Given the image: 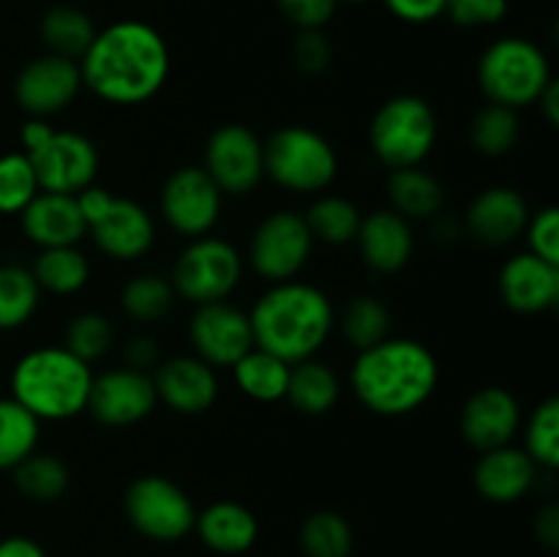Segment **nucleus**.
Here are the masks:
<instances>
[{"label": "nucleus", "instance_id": "obj_7", "mask_svg": "<svg viewBox=\"0 0 559 557\" xmlns=\"http://www.w3.org/2000/svg\"><path fill=\"white\" fill-rule=\"evenodd\" d=\"M374 156L385 167H420L437 142V115L420 96H396L377 109L369 129Z\"/></svg>", "mask_w": 559, "mask_h": 557}, {"label": "nucleus", "instance_id": "obj_14", "mask_svg": "<svg viewBox=\"0 0 559 557\" xmlns=\"http://www.w3.org/2000/svg\"><path fill=\"white\" fill-rule=\"evenodd\" d=\"M189 336L197 349V358H202L213 369L233 366L254 347L249 315L227 300L197 306L189 322Z\"/></svg>", "mask_w": 559, "mask_h": 557}, {"label": "nucleus", "instance_id": "obj_18", "mask_svg": "<svg viewBox=\"0 0 559 557\" xmlns=\"http://www.w3.org/2000/svg\"><path fill=\"white\" fill-rule=\"evenodd\" d=\"M153 386L156 396L180 415L207 413L218 396L216 371L197 355H175L164 360L153 377Z\"/></svg>", "mask_w": 559, "mask_h": 557}, {"label": "nucleus", "instance_id": "obj_38", "mask_svg": "<svg viewBox=\"0 0 559 557\" xmlns=\"http://www.w3.org/2000/svg\"><path fill=\"white\" fill-rule=\"evenodd\" d=\"M173 282H167L158 273H140L131 282H126L123 293H120V306L136 322L162 320L173 309Z\"/></svg>", "mask_w": 559, "mask_h": 557}, {"label": "nucleus", "instance_id": "obj_48", "mask_svg": "<svg viewBox=\"0 0 559 557\" xmlns=\"http://www.w3.org/2000/svg\"><path fill=\"white\" fill-rule=\"evenodd\" d=\"M156 360H158V349L151 336H136L126 344V364H129V369L145 371L147 366H153Z\"/></svg>", "mask_w": 559, "mask_h": 557}, {"label": "nucleus", "instance_id": "obj_32", "mask_svg": "<svg viewBox=\"0 0 559 557\" xmlns=\"http://www.w3.org/2000/svg\"><path fill=\"white\" fill-rule=\"evenodd\" d=\"M38 289L31 268L0 265V331H14L25 325L38 309Z\"/></svg>", "mask_w": 559, "mask_h": 557}, {"label": "nucleus", "instance_id": "obj_3", "mask_svg": "<svg viewBox=\"0 0 559 557\" xmlns=\"http://www.w3.org/2000/svg\"><path fill=\"white\" fill-rule=\"evenodd\" d=\"M254 347L289 366L309 360L333 331V304L322 289L304 282H278L249 315Z\"/></svg>", "mask_w": 559, "mask_h": 557}, {"label": "nucleus", "instance_id": "obj_49", "mask_svg": "<svg viewBox=\"0 0 559 557\" xmlns=\"http://www.w3.org/2000/svg\"><path fill=\"white\" fill-rule=\"evenodd\" d=\"M535 533H538V538L544 541L551 552L557 549L559 546V508L557 506H546L544 511L538 513Z\"/></svg>", "mask_w": 559, "mask_h": 557}, {"label": "nucleus", "instance_id": "obj_52", "mask_svg": "<svg viewBox=\"0 0 559 557\" xmlns=\"http://www.w3.org/2000/svg\"><path fill=\"white\" fill-rule=\"evenodd\" d=\"M347 3H366V0H347Z\"/></svg>", "mask_w": 559, "mask_h": 557}, {"label": "nucleus", "instance_id": "obj_24", "mask_svg": "<svg viewBox=\"0 0 559 557\" xmlns=\"http://www.w3.org/2000/svg\"><path fill=\"white\" fill-rule=\"evenodd\" d=\"M538 464L524 453V448H513L511 442L484 451L475 464V486L489 502H516L533 489Z\"/></svg>", "mask_w": 559, "mask_h": 557}, {"label": "nucleus", "instance_id": "obj_2", "mask_svg": "<svg viewBox=\"0 0 559 557\" xmlns=\"http://www.w3.org/2000/svg\"><path fill=\"white\" fill-rule=\"evenodd\" d=\"M440 382L435 353L415 339H382L360 349L349 371L358 402L374 415L399 418L431 399Z\"/></svg>", "mask_w": 559, "mask_h": 557}, {"label": "nucleus", "instance_id": "obj_47", "mask_svg": "<svg viewBox=\"0 0 559 557\" xmlns=\"http://www.w3.org/2000/svg\"><path fill=\"white\" fill-rule=\"evenodd\" d=\"M74 197H76V205H80L82 218H85V227L96 224L98 218L109 211V205H112L115 200V194H109V191L102 189V186H87V189H82L80 194Z\"/></svg>", "mask_w": 559, "mask_h": 557}, {"label": "nucleus", "instance_id": "obj_16", "mask_svg": "<svg viewBox=\"0 0 559 557\" xmlns=\"http://www.w3.org/2000/svg\"><path fill=\"white\" fill-rule=\"evenodd\" d=\"M82 87L80 63L60 55H41L20 71L14 82L16 104L31 118H49L76 98Z\"/></svg>", "mask_w": 559, "mask_h": 557}, {"label": "nucleus", "instance_id": "obj_29", "mask_svg": "<svg viewBox=\"0 0 559 557\" xmlns=\"http://www.w3.org/2000/svg\"><path fill=\"white\" fill-rule=\"evenodd\" d=\"M31 273L38 289L55 295H74L91 278V262L76 246H55V249L38 251Z\"/></svg>", "mask_w": 559, "mask_h": 557}, {"label": "nucleus", "instance_id": "obj_19", "mask_svg": "<svg viewBox=\"0 0 559 557\" xmlns=\"http://www.w3.org/2000/svg\"><path fill=\"white\" fill-rule=\"evenodd\" d=\"M500 295L508 309L519 315L551 309L559 300V265L533 251H522L502 265Z\"/></svg>", "mask_w": 559, "mask_h": 557}, {"label": "nucleus", "instance_id": "obj_8", "mask_svg": "<svg viewBox=\"0 0 559 557\" xmlns=\"http://www.w3.org/2000/svg\"><path fill=\"white\" fill-rule=\"evenodd\" d=\"M243 276V260L238 249L222 238H194L183 251L173 271V289L194 306L224 300Z\"/></svg>", "mask_w": 559, "mask_h": 557}, {"label": "nucleus", "instance_id": "obj_6", "mask_svg": "<svg viewBox=\"0 0 559 557\" xmlns=\"http://www.w3.org/2000/svg\"><path fill=\"white\" fill-rule=\"evenodd\" d=\"M265 175L282 189L314 194L328 189L338 173V158L331 142L309 126H284L262 142Z\"/></svg>", "mask_w": 559, "mask_h": 557}, {"label": "nucleus", "instance_id": "obj_11", "mask_svg": "<svg viewBox=\"0 0 559 557\" xmlns=\"http://www.w3.org/2000/svg\"><path fill=\"white\" fill-rule=\"evenodd\" d=\"M25 156L36 173L38 189L55 194H80L93 186L98 173L96 145L76 131L55 129L47 140L25 151Z\"/></svg>", "mask_w": 559, "mask_h": 557}, {"label": "nucleus", "instance_id": "obj_1", "mask_svg": "<svg viewBox=\"0 0 559 557\" xmlns=\"http://www.w3.org/2000/svg\"><path fill=\"white\" fill-rule=\"evenodd\" d=\"M82 85L109 104H142L169 76V47L162 33L140 20H120L96 31L80 58Z\"/></svg>", "mask_w": 559, "mask_h": 557}, {"label": "nucleus", "instance_id": "obj_12", "mask_svg": "<svg viewBox=\"0 0 559 557\" xmlns=\"http://www.w3.org/2000/svg\"><path fill=\"white\" fill-rule=\"evenodd\" d=\"M202 169L211 175V180L222 189V194H249L265 178L260 137L249 126H218L205 145Z\"/></svg>", "mask_w": 559, "mask_h": 557}, {"label": "nucleus", "instance_id": "obj_39", "mask_svg": "<svg viewBox=\"0 0 559 557\" xmlns=\"http://www.w3.org/2000/svg\"><path fill=\"white\" fill-rule=\"evenodd\" d=\"M524 453L538 467L555 470L559 464V402L555 396L540 402L530 415L527 431H524Z\"/></svg>", "mask_w": 559, "mask_h": 557}, {"label": "nucleus", "instance_id": "obj_33", "mask_svg": "<svg viewBox=\"0 0 559 557\" xmlns=\"http://www.w3.org/2000/svg\"><path fill=\"white\" fill-rule=\"evenodd\" d=\"M11 473H14L16 489L38 502L58 500L69 489V467L58 457H49V453L33 451Z\"/></svg>", "mask_w": 559, "mask_h": 557}, {"label": "nucleus", "instance_id": "obj_36", "mask_svg": "<svg viewBox=\"0 0 559 557\" xmlns=\"http://www.w3.org/2000/svg\"><path fill=\"white\" fill-rule=\"evenodd\" d=\"M342 331L355 349H369L388 339L391 331V311L374 295H358L347 304L342 315Z\"/></svg>", "mask_w": 559, "mask_h": 557}, {"label": "nucleus", "instance_id": "obj_4", "mask_svg": "<svg viewBox=\"0 0 559 557\" xmlns=\"http://www.w3.org/2000/svg\"><path fill=\"white\" fill-rule=\"evenodd\" d=\"M93 371L66 347H38L16 360L11 399L38 420H69L87 407Z\"/></svg>", "mask_w": 559, "mask_h": 557}, {"label": "nucleus", "instance_id": "obj_40", "mask_svg": "<svg viewBox=\"0 0 559 557\" xmlns=\"http://www.w3.org/2000/svg\"><path fill=\"white\" fill-rule=\"evenodd\" d=\"M38 180L25 153L0 156V213H22L38 194Z\"/></svg>", "mask_w": 559, "mask_h": 557}, {"label": "nucleus", "instance_id": "obj_50", "mask_svg": "<svg viewBox=\"0 0 559 557\" xmlns=\"http://www.w3.org/2000/svg\"><path fill=\"white\" fill-rule=\"evenodd\" d=\"M0 557H47V552L27 535H9L0 541Z\"/></svg>", "mask_w": 559, "mask_h": 557}, {"label": "nucleus", "instance_id": "obj_22", "mask_svg": "<svg viewBox=\"0 0 559 557\" xmlns=\"http://www.w3.org/2000/svg\"><path fill=\"white\" fill-rule=\"evenodd\" d=\"M20 216L27 240H33L38 249L76 246V240L87 233L85 218H82L74 194L38 191Z\"/></svg>", "mask_w": 559, "mask_h": 557}, {"label": "nucleus", "instance_id": "obj_5", "mask_svg": "<svg viewBox=\"0 0 559 557\" xmlns=\"http://www.w3.org/2000/svg\"><path fill=\"white\" fill-rule=\"evenodd\" d=\"M478 82L491 104L522 109L538 102L551 82V69L538 44L522 36H506L480 55Z\"/></svg>", "mask_w": 559, "mask_h": 557}, {"label": "nucleus", "instance_id": "obj_15", "mask_svg": "<svg viewBox=\"0 0 559 557\" xmlns=\"http://www.w3.org/2000/svg\"><path fill=\"white\" fill-rule=\"evenodd\" d=\"M156 402L153 377L123 366V369H109L102 377H93L85 410L104 426H131L147 418Z\"/></svg>", "mask_w": 559, "mask_h": 557}, {"label": "nucleus", "instance_id": "obj_25", "mask_svg": "<svg viewBox=\"0 0 559 557\" xmlns=\"http://www.w3.org/2000/svg\"><path fill=\"white\" fill-rule=\"evenodd\" d=\"M202 544L218 555H240L251 549L260 533L257 517L246 506L233 500H222L207 506L205 511L197 513L194 522Z\"/></svg>", "mask_w": 559, "mask_h": 557}, {"label": "nucleus", "instance_id": "obj_23", "mask_svg": "<svg viewBox=\"0 0 559 557\" xmlns=\"http://www.w3.org/2000/svg\"><path fill=\"white\" fill-rule=\"evenodd\" d=\"M360 257L377 273H396L413 257V229L396 211H371L355 235Z\"/></svg>", "mask_w": 559, "mask_h": 557}, {"label": "nucleus", "instance_id": "obj_34", "mask_svg": "<svg viewBox=\"0 0 559 557\" xmlns=\"http://www.w3.org/2000/svg\"><path fill=\"white\" fill-rule=\"evenodd\" d=\"M306 224H309L311 238H320L322 244L342 246L355 240L360 227V211L344 197H320L314 205L306 213Z\"/></svg>", "mask_w": 559, "mask_h": 557}, {"label": "nucleus", "instance_id": "obj_30", "mask_svg": "<svg viewBox=\"0 0 559 557\" xmlns=\"http://www.w3.org/2000/svg\"><path fill=\"white\" fill-rule=\"evenodd\" d=\"M41 38L47 49L60 58L80 60L91 47L93 36H96V25L85 11L74 9V5H55L41 16Z\"/></svg>", "mask_w": 559, "mask_h": 557}, {"label": "nucleus", "instance_id": "obj_46", "mask_svg": "<svg viewBox=\"0 0 559 557\" xmlns=\"http://www.w3.org/2000/svg\"><path fill=\"white\" fill-rule=\"evenodd\" d=\"M388 11L409 25H426L445 14L448 0H385Z\"/></svg>", "mask_w": 559, "mask_h": 557}, {"label": "nucleus", "instance_id": "obj_17", "mask_svg": "<svg viewBox=\"0 0 559 557\" xmlns=\"http://www.w3.org/2000/svg\"><path fill=\"white\" fill-rule=\"evenodd\" d=\"M522 420L516 396L508 388L486 386L475 391L462 407V437L478 451L508 446Z\"/></svg>", "mask_w": 559, "mask_h": 557}, {"label": "nucleus", "instance_id": "obj_45", "mask_svg": "<svg viewBox=\"0 0 559 557\" xmlns=\"http://www.w3.org/2000/svg\"><path fill=\"white\" fill-rule=\"evenodd\" d=\"M293 60L304 74H322L331 66V44L320 31H300L293 44Z\"/></svg>", "mask_w": 559, "mask_h": 557}, {"label": "nucleus", "instance_id": "obj_21", "mask_svg": "<svg viewBox=\"0 0 559 557\" xmlns=\"http://www.w3.org/2000/svg\"><path fill=\"white\" fill-rule=\"evenodd\" d=\"M530 222L527 200L511 186L484 189L467 208V227L480 244L508 246L524 233Z\"/></svg>", "mask_w": 559, "mask_h": 557}, {"label": "nucleus", "instance_id": "obj_9", "mask_svg": "<svg viewBox=\"0 0 559 557\" xmlns=\"http://www.w3.org/2000/svg\"><path fill=\"white\" fill-rule=\"evenodd\" d=\"M123 508L136 533L153 541H180L194 530L197 511L183 489L164 475H142L126 489Z\"/></svg>", "mask_w": 559, "mask_h": 557}, {"label": "nucleus", "instance_id": "obj_26", "mask_svg": "<svg viewBox=\"0 0 559 557\" xmlns=\"http://www.w3.org/2000/svg\"><path fill=\"white\" fill-rule=\"evenodd\" d=\"M388 197H391V211L413 222V218H435L445 205V191L442 183L431 173L420 167L393 169L388 178Z\"/></svg>", "mask_w": 559, "mask_h": 557}, {"label": "nucleus", "instance_id": "obj_27", "mask_svg": "<svg viewBox=\"0 0 559 557\" xmlns=\"http://www.w3.org/2000/svg\"><path fill=\"white\" fill-rule=\"evenodd\" d=\"M338 393H342V386H338V377L331 366L320 364V360L314 358L289 366V382L284 399H287L298 413H331L338 402Z\"/></svg>", "mask_w": 559, "mask_h": 557}, {"label": "nucleus", "instance_id": "obj_51", "mask_svg": "<svg viewBox=\"0 0 559 557\" xmlns=\"http://www.w3.org/2000/svg\"><path fill=\"white\" fill-rule=\"evenodd\" d=\"M535 104H540V109H544V118L549 120L551 126L559 123V85L555 80L546 85V91L540 93L538 102H535Z\"/></svg>", "mask_w": 559, "mask_h": 557}, {"label": "nucleus", "instance_id": "obj_43", "mask_svg": "<svg viewBox=\"0 0 559 557\" xmlns=\"http://www.w3.org/2000/svg\"><path fill=\"white\" fill-rule=\"evenodd\" d=\"M445 14L462 27L497 25L508 14V0H448Z\"/></svg>", "mask_w": 559, "mask_h": 557}, {"label": "nucleus", "instance_id": "obj_31", "mask_svg": "<svg viewBox=\"0 0 559 557\" xmlns=\"http://www.w3.org/2000/svg\"><path fill=\"white\" fill-rule=\"evenodd\" d=\"M41 420L16 399H0V470H14L38 446Z\"/></svg>", "mask_w": 559, "mask_h": 557}, {"label": "nucleus", "instance_id": "obj_20", "mask_svg": "<svg viewBox=\"0 0 559 557\" xmlns=\"http://www.w3.org/2000/svg\"><path fill=\"white\" fill-rule=\"evenodd\" d=\"M93 244L112 260H140L156 240L151 213L134 200L115 197L109 211L87 227Z\"/></svg>", "mask_w": 559, "mask_h": 557}, {"label": "nucleus", "instance_id": "obj_41", "mask_svg": "<svg viewBox=\"0 0 559 557\" xmlns=\"http://www.w3.org/2000/svg\"><path fill=\"white\" fill-rule=\"evenodd\" d=\"M112 342V322L98 315V311H82L66 328V349L74 353L80 360H85V364H93L102 355H107Z\"/></svg>", "mask_w": 559, "mask_h": 557}, {"label": "nucleus", "instance_id": "obj_10", "mask_svg": "<svg viewBox=\"0 0 559 557\" xmlns=\"http://www.w3.org/2000/svg\"><path fill=\"white\" fill-rule=\"evenodd\" d=\"M314 238L295 211H276L260 222L249 246L251 268L267 282H293L309 262Z\"/></svg>", "mask_w": 559, "mask_h": 557}, {"label": "nucleus", "instance_id": "obj_35", "mask_svg": "<svg viewBox=\"0 0 559 557\" xmlns=\"http://www.w3.org/2000/svg\"><path fill=\"white\" fill-rule=\"evenodd\" d=\"M353 528L336 511H314L300 524V546L306 557H349Z\"/></svg>", "mask_w": 559, "mask_h": 557}, {"label": "nucleus", "instance_id": "obj_37", "mask_svg": "<svg viewBox=\"0 0 559 557\" xmlns=\"http://www.w3.org/2000/svg\"><path fill=\"white\" fill-rule=\"evenodd\" d=\"M469 137H473L475 151L484 153V156H506L519 142L516 109L489 102L475 115L473 126H469Z\"/></svg>", "mask_w": 559, "mask_h": 557}, {"label": "nucleus", "instance_id": "obj_28", "mask_svg": "<svg viewBox=\"0 0 559 557\" xmlns=\"http://www.w3.org/2000/svg\"><path fill=\"white\" fill-rule=\"evenodd\" d=\"M233 371L240 391L254 399V402L271 404L284 399V393H287L289 364L271 355L267 349L251 347L243 358L235 360Z\"/></svg>", "mask_w": 559, "mask_h": 557}, {"label": "nucleus", "instance_id": "obj_42", "mask_svg": "<svg viewBox=\"0 0 559 557\" xmlns=\"http://www.w3.org/2000/svg\"><path fill=\"white\" fill-rule=\"evenodd\" d=\"M527 244L530 251L544 260L559 265V211L555 205L544 208L527 222Z\"/></svg>", "mask_w": 559, "mask_h": 557}, {"label": "nucleus", "instance_id": "obj_44", "mask_svg": "<svg viewBox=\"0 0 559 557\" xmlns=\"http://www.w3.org/2000/svg\"><path fill=\"white\" fill-rule=\"evenodd\" d=\"M276 5L300 31H320L325 22H331L338 0H276Z\"/></svg>", "mask_w": 559, "mask_h": 557}, {"label": "nucleus", "instance_id": "obj_13", "mask_svg": "<svg viewBox=\"0 0 559 557\" xmlns=\"http://www.w3.org/2000/svg\"><path fill=\"white\" fill-rule=\"evenodd\" d=\"M222 189L202 167H180L167 178L162 189L164 218L175 233L186 238H202L216 227L222 216Z\"/></svg>", "mask_w": 559, "mask_h": 557}]
</instances>
